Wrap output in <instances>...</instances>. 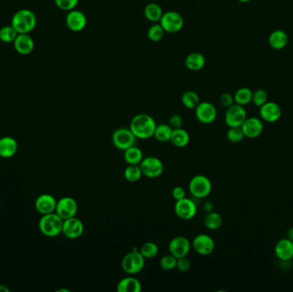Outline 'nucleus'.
I'll return each instance as SVG.
<instances>
[{"instance_id":"f257e3e1","label":"nucleus","mask_w":293,"mask_h":292,"mask_svg":"<svg viewBox=\"0 0 293 292\" xmlns=\"http://www.w3.org/2000/svg\"><path fill=\"white\" fill-rule=\"evenodd\" d=\"M156 126L155 119L150 115L140 113L133 117L129 128L137 139L147 140L154 137Z\"/></svg>"},{"instance_id":"f03ea898","label":"nucleus","mask_w":293,"mask_h":292,"mask_svg":"<svg viewBox=\"0 0 293 292\" xmlns=\"http://www.w3.org/2000/svg\"><path fill=\"white\" fill-rule=\"evenodd\" d=\"M37 18L32 10L22 9L14 14L11 26L18 34H29L36 29Z\"/></svg>"},{"instance_id":"7ed1b4c3","label":"nucleus","mask_w":293,"mask_h":292,"mask_svg":"<svg viewBox=\"0 0 293 292\" xmlns=\"http://www.w3.org/2000/svg\"><path fill=\"white\" fill-rule=\"evenodd\" d=\"M64 219L56 213L43 215L39 221V229L44 236L55 237L62 233Z\"/></svg>"},{"instance_id":"20e7f679","label":"nucleus","mask_w":293,"mask_h":292,"mask_svg":"<svg viewBox=\"0 0 293 292\" xmlns=\"http://www.w3.org/2000/svg\"><path fill=\"white\" fill-rule=\"evenodd\" d=\"M146 259L139 250H133L123 258L122 268L129 275H135L141 273L145 266Z\"/></svg>"},{"instance_id":"39448f33","label":"nucleus","mask_w":293,"mask_h":292,"mask_svg":"<svg viewBox=\"0 0 293 292\" xmlns=\"http://www.w3.org/2000/svg\"><path fill=\"white\" fill-rule=\"evenodd\" d=\"M189 190L195 198H206L212 191V182L206 176H194L189 182Z\"/></svg>"},{"instance_id":"423d86ee","label":"nucleus","mask_w":293,"mask_h":292,"mask_svg":"<svg viewBox=\"0 0 293 292\" xmlns=\"http://www.w3.org/2000/svg\"><path fill=\"white\" fill-rule=\"evenodd\" d=\"M136 137L129 128L121 127L114 130L112 135V142L117 149L126 151L131 146H135Z\"/></svg>"},{"instance_id":"0eeeda50","label":"nucleus","mask_w":293,"mask_h":292,"mask_svg":"<svg viewBox=\"0 0 293 292\" xmlns=\"http://www.w3.org/2000/svg\"><path fill=\"white\" fill-rule=\"evenodd\" d=\"M139 166L142 170V176H145L148 179H157L164 172L163 163L159 158L154 156L143 158Z\"/></svg>"},{"instance_id":"6e6552de","label":"nucleus","mask_w":293,"mask_h":292,"mask_svg":"<svg viewBox=\"0 0 293 292\" xmlns=\"http://www.w3.org/2000/svg\"><path fill=\"white\" fill-rule=\"evenodd\" d=\"M160 24L164 29L165 32L175 34L183 29L184 19L180 14L171 10L163 13Z\"/></svg>"},{"instance_id":"1a4fd4ad","label":"nucleus","mask_w":293,"mask_h":292,"mask_svg":"<svg viewBox=\"0 0 293 292\" xmlns=\"http://www.w3.org/2000/svg\"><path fill=\"white\" fill-rule=\"evenodd\" d=\"M174 212L181 219L190 220L197 215V205L192 200L185 197L176 201V203L174 205Z\"/></svg>"},{"instance_id":"9d476101","label":"nucleus","mask_w":293,"mask_h":292,"mask_svg":"<svg viewBox=\"0 0 293 292\" xmlns=\"http://www.w3.org/2000/svg\"><path fill=\"white\" fill-rule=\"evenodd\" d=\"M247 117V111L243 106L235 103L230 108H226L225 122L229 128L241 127Z\"/></svg>"},{"instance_id":"9b49d317","label":"nucleus","mask_w":293,"mask_h":292,"mask_svg":"<svg viewBox=\"0 0 293 292\" xmlns=\"http://www.w3.org/2000/svg\"><path fill=\"white\" fill-rule=\"evenodd\" d=\"M78 202L71 196H65L57 201L55 213L64 220L75 217L78 214Z\"/></svg>"},{"instance_id":"f8f14e48","label":"nucleus","mask_w":293,"mask_h":292,"mask_svg":"<svg viewBox=\"0 0 293 292\" xmlns=\"http://www.w3.org/2000/svg\"><path fill=\"white\" fill-rule=\"evenodd\" d=\"M197 120L203 124H210L215 121L217 109L212 103L208 101L200 102L195 109Z\"/></svg>"},{"instance_id":"ddd939ff","label":"nucleus","mask_w":293,"mask_h":292,"mask_svg":"<svg viewBox=\"0 0 293 292\" xmlns=\"http://www.w3.org/2000/svg\"><path fill=\"white\" fill-rule=\"evenodd\" d=\"M194 250L200 256H209L215 249V243L208 234H199L195 237L191 244Z\"/></svg>"},{"instance_id":"4468645a","label":"nucleus","mask_w":293,"mask_h":292,"mask_svg":"<svg viewBox=\"0 0 293 292\" xmlns=\"http://www.w3.org/2000/svg\"><path fill=\"white\" fill-rule=\"evenodd\" d=\"M84 223L78 218L72 217L64 220L62 233L71 240L78 239L84 234Z\"/></svg>"},{"instance_id":"2eb2a0df","label":"nucleus","mask_w":293,"mask_h":292,"mask_svg":"<svg viewBox=\"0 0 293 292\" xmlns=\"http://www.w3.org/2000/svg\"><path fill=\"white\" fill-rule=\"evenodd\" d=\"M191 244L190 240L184 236H177L171 239L168 245V250L171 255L176 258L187 256L190 253Z\"/></svg>"},{"instance_id":"dca6fc26","label":"nucleus","mask_w":293,"mask_h":292,"mask_svg":"<svg viewBox=\"0 0 293 292\" xmlns=\"http://www.w3.org/2000/svg\"><path fill=\"white\" fill-rule=\"evenodd\" d=\"M87 16L85 14L78 10L68 11L65 18V23L68 29L72 32H81L87 26Z\"/></svg>"},{"instance_id":"f3484780","label":"nucleus","mask_w":293,"mask_h":292,"mask_svg":"<svg viewBox=\"0 0 293 292\" xmlns=\"http://www.w3.org/2000/svg\"><path fill=\"white\" fill-rule=\"evenodd\" d=\"M242 130L245 137L250 139H254L261 136L263 131V123L261 118L251 117H247L241 125Z\"/></svg>"},{"instance_id":"a211bd4d","label":"nucleus","mask_w":293,"mask_h":292,"mask_svg":"<svg viewBox=\"0 0 293 292\" xmlns=\"http://www.w3.org/2000/svg\"><path fill=\"white\" fill-rule=\"evenodd\" d=\"M259 110V114L261 120L267 123H274L280 120L282 110L280 106L272 101H267L263 106H261Z\"/></svg>"},{"instance_id":"6ab92c4d","label":"nucleus","mask_w":293,"mask_h":292,"mask_svg":"<svg viewBox=\"0 0 293 292\" xmlns=\"http://www.w3.org/2000/svg\"><path fill=\"white\" fill-rule=\"evenodd\" d=\"M274 254L280 261L287 262L293 259V242L288 238L278 241L274 247Z\"/></svg>"},{"instance_id":"aec40b11","label":"nucleus","mask_w":293,"mask_h":292,"mask_svg":"<svg viewBox=\"0 0 293 292\" xmlns=\"http://www.w3.org/2000/svg\"><path fill=\"white\" fill-rule=\"evenodd\" d=\"M57 206V201L54 196L49 194L39 195L36 201V208L41 215H45L54 213Z\"/></svg>"},{"instance_id":"412c9836","label":"nucleus","mask_w":293,"mask_h":292,"mask_svg":"<svg viewBox=\"0 0 293 292\" xmlns=\"http://www.w3.org/2000/svg\"><path fill=\"white\" fill-rule=\"evenodd\" d=\"M13 44L15 50L21 55L30 54L35 48V41L29 34H18Z\"/></svg>"},{"instance_id":"4be33fe9","label":"nucleus","mask_w":293,"mask_h":292,"mask_svg":"<svg viewBox=\"0 0 293 292\" xmlns=\"http://www.w3.org/2000/svg\"><path fill=\"white\" fill-rule=\"evenodd\" d=\"M17 151V143L13 137H5L0 139V157L9 159L13 157Z\"/></svg>"},{"instance_id":"5701e85b","label":"nucleus","mask_w":293,"mask_h":292,"mask_svg":"<svg viewBox=\"0 0 293 292\" xmlns=\"http://www.w3.org/2000/svg\"><path fill=\"white\" fill-rule=\"evenodd\" d=\"M118 292H141L142 284L134 277H126L118 283L116 287Z\"/></svg>"},{"instance_id":"b1692460","label":"nucleus","mask_w":293,"mask_h":292,"mask_svg":"<svg viewBox=\"0 0 293 292\" xmlns=\"http://www.w3.org/2000/svg\"><path fill=\"white\" fill-rule=\"evenodd\" d=\"M288 36L283 30H274L268 37V44L271 48L274 50H281L287 46Z\"/></svg>"},{"instance_id":"393cba45","label":"nucleus","mask_w":293,"mask_h":292,"mask_svg":"<svg viewBox=\"0 0 293 292\" xmlns=\"http://www.w3.org/2000/svg\"><path fill=\"white\" fill-rule=\"evenodd\" d=\"M205 63L206 60L202 53L192 52L187 56L184 65L186 66V68L191 72H199L201 70H203Z\"/></svg>"},{"instance_id":"a878e982","label":"nucleus","mask_w":293,"mask_h":292,"mask_svg":"<svg viewBox=\"0 0 293 292\" xmlns=\"http://www.w3.org/2000/svg\"><path fill=\"white\" fill-rule=\"evenodd\" d=\"M190 134L183 128L174 129L172 130L170 142L174 146H177L178 148H183L190 143Z\"/></svg>"},{"instance_id":"bb28decb","label":"nucleus","mask_w":293,"mask_h":292,"mask_svg":"<svg viewBox=\"0 0 293 292\" xmlns=\"http://www.w3.org/2000/svg\"><path fill=\"white\" fill-rule=\"evenodd\" d=\"M203 223L205 227L209 229L211 231L219 230V228L222 226V216L219 215V213H216L214 211L207 213L205 217L203 219Z\"/></svg>"},{"instance_id":"cd10ccee","label":"nucleus","mask_w":293,"mask_h":292,"mask_svg":"<svg viewBox=\"0 0 293 292\" xmlns=\"http://www.w3.org/2000/svg\"><path fill=\"white\" fill-rule=\"evenodd\" d=\"M144 16L151 23H160L163 16V10L158 3H148L144 8Z\"/></svg>"},{"instance_id":"c85d7f7f","label":"nucleus","mask_w":293,"mask_h":292,"mask_svg":"<svg viewBox=\"0 0 293 292\" xmlns=\"http://www.w3.org/2000/svg\"><path fill=\"white\" fill-rule=\"evenodd\" d=\"M124 158L128 165H140L143 159L142 150L135 145L124 151Z\"/></svg>"},{"instance_id":"c756f323","label":"nucleus","mask_w":293,"mask_h":292,"mask_svg":"<svg viewBox=\"0 0 293 292\" xmlns=\"http://www.w3.org/2000/svg\"><path fill=\"white\" fill-rule=\"evenodd\" d=\"M173 129L169 124L161 123L155 128L154 137L160 143H165L170 142L171 133Z\"/></svg>"},{"instance_id":"7c9ffc66","label":"nucleus","mask_w":293,"mask_h":292,"mask_svg":"<svg viewBox=\"0 0 293 292\" xmlns=\"http://www.w3.org/2000/svg\"><path fill=\"white\" fill-rule=\"evenodd\" d=\"M181 102L187 109L195 110L200 103V98L196 92L189 90V91L184 92V94L182 95Z\"/></svg>"},{"instance_id":"2f4dec72","label":"nucleus","mask_w":293,"mask_h":292,"mask_svg":"<svg viewBox=\"0 0 293 292\" xmlns=\"http://www.w3.org/2000/svg\"><path fill=\"white\" fill-rule=\"evenodd\" d=\"M252 95L253 92L249 88H241L236 91L234 96V101L236 104L240 106H247L252 102Z\"/></svg>"},{"instance_id":"473e14b6","label":"nucleus","mask_w":293,"mask_h":292,"mask_svg":"<svg viewBox=\"0 0 293 292\" xmlns=\"http://www.w3.org/2000/svg\"><path fill=\"white\" fill-rule=\"evenodd\" d=\"M125 179L129 182H138L142 179V172L139 165H128L124 172Z\"/></svg>"},{"instance_id":"72a5a7b5","label":"nucleus","mask_w":293,"mask_h":292,"mask_svg":"<svg viewBox=\"0 0 293 292\" xmlns=\"http://www.w3.org/2000/svg\"><path fill=\"white\" fill-rule=\"evenodd\" d=\"M139 252L142 254V256L144 257L146 260H150L157 256L159 253V247L154 242H147L145 244H142Z\"/></svg>"},{"instance_id":"f704fd0d","label":"nucleus","mask_w":293,"mask_h":292,"mask_svg":"<svg viewBox=\"0 0 293 292\" xmlns=\"http://www.w3.org/2000/svg\"><path fill=\"white\" fill-rule=\"evenodd\" d=\"M18 36V33L10 25L2 27L0 29V40L3 43H13Z\"/></svg>"},{"instance_id":"c9c22d12","label":"nucleus","mask_w":293,"mask_h":292,"mask_svg":"<svg viewBox=\"0 0 293 292\" xmlns=\"http://www.w3.org/2000/svg\"><path fill=\"white\" fill-rule=\"evenodd\" d=\"M165 30L160 23H154L148 30V39L153 42H159L163 39L165 36Z\"/></svg>"},{"instance_id":"e433bc0d","label":"nucleus","mask_w":293,"mask_h":292,"mask_svg":"<svg viewBox=\"0 0 293 292\" xmlns=\"http://www.w3.org/2000/svg\"><path fill=\"white\" fill-rule=\"evenodd\" d=\"M245 137V134L243 132L241 127L229 128V130L226 132V138L230 143H240Z\"/></svg>"},{"instance_id":"4c0bfd02","label":"nucleus","mask_w":293,"mask_h":292,"mask_svg":"<svg viewBox=\"0 0 293 292\" xmlns=\"http://www.w3.org/2000/svg\"><path fill=\"white\" fill-rule=\"evenodd\" d=\"M177 266V258L172 255H167L161 257L160 260V266L165 271H171L176 268Z\"/></svg>"},{"instance_id":"58836bf2","label":"nucleus","mask_w":293,"mask_h":292,"mask_svg":"<svg viewBox=\"0 0 293 292\" xmlns=\"http://www.w3.org/2000/svg\"><path fill=\"white\" fill-rule=\"evenodd\" d=\"M267 100H268V95H267V92L263 90V89H257V90L253 92L252 102L254 103L255 107L261 108V106H263L265 103H267V101H268Z\"/></svg>"},{"instance_id":"ea45409f","label":"nucleus","mask_w":293,"mask_h":292,"mask_svg":"<svg viewBox=\"0 0 293 292\" xmlns=\"http://www.w3.org/2000/svg\"><path fill=\"white\" fill-rule=\"evenodd\" d=\"M79 0H54V3L58 9L65 11L74 10L78 4Z\"/></svg>"},{"instance_id":"a19ab883","label":"nucleus","mask_w":293,"mask_h":292,"mask_svg":"<svg viewBox=\"0 0 293 292\" xmlns=\"http://www.w3.org/2000/svg\"><path fill=\"white\" fill-rule=\"evenodd\" d=\"M190 266H191V263H190V260L187 258V256L177 258L176 268L181 273L188 272L190 270Z\"/></svg>"},{"instance_id":"79ce46f5","label":"nucleus","mask_w":293,"mask_h":292,"mask_svg":"<svg viewBox=\"0 0 293 292\" xmlns=\"http://www.w3.org/2000/svg\"><path fill=\"white\" fill-rule=\"evenodd\" d=\"M219 102H220V105L222 106L223 108H230L232 105L235 104L234 96L231 94H229V93H224L219 97Z\"/></svg>"},{"instance_id":"37998d69","label":"nucleus","mask_w":293,"mask_h":292,"mask_svg":"<svg viewBox=\"0 0 293 292\" xmlns=\"http://www.w3.org/2000/svg\"><path fill=\"white\" fill-rule=\"evenodd\" d=\"M183 117H181L180 115L178 114H173L171 116L170 119H169V125L172 128V129H179L183 126Z\"/></svg>"},{"instance_id":"c03bdc74","label":"nucleus","mask_w":293,"mask_h":292,"mask_svg":"<svg viewBox=\"0 0 293 292\" xmlns=\"http://www.w3.org/2000/svg\"><path fill=\"white\" fill-rule=\"evenodd\" d=\"M171 196L175 201H178L181 199H184L186 197V192L184 190V188L181 186H176L172 188L171 191Z\"/></svg>"},{"instance_id":"a18cd8bd","label":"nucleus","mask_w":293,"mask_h":292,"mask_svg":"<svg viewBox=\"0 0 293 292\" xmlns=\"http://www.w3.org/2000/svg\"><path fill=\"white\" fill-rule=\"evenodd\" d=\"M204 210L207 212V213H209V212L213 211V205L212 204V202H210V201H208L206 202L205 204H204Z\"/></svg>"},{"instance_id":"49530a36","label":"nucleus","mask_w":293,"mask_h":292,"mask_svg":"<svg viewBox=\"0 0 293 292\" xmlns=\"http://www.w3.org/2000/svg\"><path fill=\"white\" fill-rule=\"evenodd\" d=\"M287 237L289 240L293 242V227H291L288 231H287Z\"/></svg>"},{"instance_id":"de8ad7c7","label":"nucleus","mask_w":293,"mask_h":292,"mask_svg":"<svg viewBox=\"0 0 293 292\" xmlns=\"http://www.w3.org/2000/svg\"><path fill=\"white\" fill-rule=\"evenodd\" d=\"M0 292H10V290L8 289L6 286L0 285Z\"/></svg>"},{"instance_id":"09e8293b","label":"nucleus","mask_w":293,"mask_h":292,"mask_svg":"<svg viewBox=\"0 0 293 292\" xmlns=\"http://www.w3.org/2000/svg\"><path fill=\"white\" fill-rule=\"evenodd\" d=\"M238 1L241 2V3H248L251 0H238Z\"/></svg>"}]
</instances>
